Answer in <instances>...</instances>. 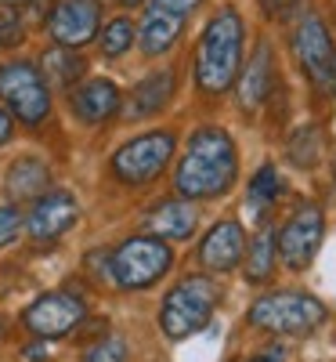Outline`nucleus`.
Here are the masks:
<instances>
[{
  "instance_id": "nucleus-32",
  "label": "nucleus",
  "mask_w": 336,
  "mask_h": 362,
  "mask_svg": "<svg viewBox=\"0 0 336 362\" xmlns=\"http://www.w3.org/2000/svg\"><path fill=\"white\" fill-rule=\"evenodd\" d=\"M264 4V11H271V15H279V11H286V8H293L296 0H260Z\"/></svg>"
},
{
  "instance_id": "nucleus-37",
  "label": "nucleus",
  "mask_w": 336,
  "mask_h": 362,
  "mask_svg": "<svg viewBox=\"0 0 336 362\" xmlns=\"http://www.w3.org/2000/svg\"><path fill=\"white\" fill-rule=\"evenodd\" d=\"M332 177H336V170H332ZM332 192H336V181H332Z\"/></svg>"
},
{
  "instance_id": "nucleus-25",
  "label": "nucleus",
  "mask_w": 336,
  "mask_h": 362,
  "mask_svg": "<svg viewBox=\"0 0 336 362\" xmlns=\"http://www.w3.org/2000/svg\"><path fill=\"white\" fill-rule=\"evenodd\" d=\"M127 341L124 337H116V334H105L102 341H95L87 348L83 362H127Z\"/></svg>"
},
{
  "instance_id": "nucleus-7",
  "label": "nucleus",
  "mask_w": 336,
  "mask_h": 362,
  "mask_svg": "<svg viewBox=\"0 0 336 362\" xmlns=\"http://www.w3.org/2000/svg\"><path fill=\"white\" fill-rule=\"evenodd\" d=\"M174 156V134L170 131H152L141 134L127 145L116 148L112 156V174L124 185H148L152 177H160Z\"/></svg>"
},
{
  "instance_id": "nucleus-34",
  "label": "nucleus",
  "mask_w": 336,
  "mask_h": 362,
  "mask_svg": "<svg viewBox=\"0 0 336 362\" xmlns=\"http://www.w3.org/2000/svg\"><path fill=\"white\" fill-rule=\"evenodd\" d=\"M4 334H8V319L0 315V341H4Z\"/></svg>"
},
{
  "instance_id": "nucleus-35",
  "label": "nucleus",
  "mask_w": 336,
  "mask_h": 362,
  "mask_svg": "<svg viewBox=\"0 0 336 362\" xmlns=\"http://www.w3.org/2000/svg\"><path fill=\"white\" fill-rule=\"evenodd\" d=\"M0 4H8V8H11V4H22V0H0Z\"/></svg>"
},
{
  "instance_id": "nucleus-5",
  "label": "nucleus",
  "mask_w": 336,
  "mask_h": 362,
  "mask_svg": "<svg viewBox=\"0 0 336 362\" xmlns=\"http://www.w3.org/2000/svg\"><path fill=\"white\" fill-rule=\"evenodd\" d=\"M174 264V254L163 239L156 235H134L124 239L112 257H109V276L116 279V286L124 290H145L152 283H160Z\"/></svg>"
},
{
  "instance_id": "nucleus-16",
  "label": "nucleus",
  "mask_w": 336,
  "mask_h": 362,
  "mask_svg": "<svg viewBox=\"0 0 336 362\" xmlns=\"http://www.w3.org/2000/svg\"><path fill=\"white\" fill-rule=\"evenodd\" d=\"M185 29V15H174V11H163V8H148L141 29H138V44L148 58H156L163 51H170Z\"/></svg>"
},
{
  "instance_id": "nucleus-33",
  "label": "nucleus",
  "mask_w": 336,
  "mask_h": 362,
  "mask_svg": "<svg viewBox=\"0 0 336 362\" xmlns=\"http://www.w3.org/2000/svg\"><path fill=\"white\" fill-rule=\"evenodd\" d=\"M33 18H44V0H33V11H29Z\"/></svg>"
},
{
  "instance_id": "nucleus-3",
  "label": "nucleus",
  "mask_w": 336,
  "mask_h": 362,
  "mask_svg": "<svg viewBox=\"0 0 336 362\" xmlns=\"http://www.w3.org/2000/svg\"><path fill=\"white\" fill-rule=\"evenodd\" d=\"M221 300V290L210 276H185L163 300L160 326L170 341H185L196 329H203Z\"/></svg>"
},
{
  "instance_id": "nucleus-28",
  "label": "nucleus",
  "mask_w": 336,
  "mask_h": 362,
  "mask_svg": "<svg viewBox=\"0 0 336 362\" xmlns=\"http://www.w3.org/2000/svg\"><path fill=\"white\" fill-rule=\"evenodd\" d=\"M203 0H152V8H163V11H174V15H188Z\"/></svg>"
},
{
  "instance_id": "nucleus-14",
  "label": "nucleus",
  "mask_w": 336,
  "mask_h": 362,
  "mask_svg": "<svg viewBox=\"0 0 336 362\" xmlns=\"http://www.w3.org/2000/svg\"><path fill=\"white\" fill-rule=\"evenodd\" d=\"M76 119H83V124H105L109 116L119 112V87L112 80H87L73 90V98H69Z\"/></svg>"
},
{
  "instance_id": "nucleus-12",
  "label": "nucleus",
  "mask_w": 336,
  "mask_h": 362,
  "mask_svg": "<svg viewBox=\"0 0 336 362\" xmlns=\"http://www.w3.org/2000/svg\"><path fill=\"white\" fill-rule=\"evenodd\" d=\"M80 218V203L69 196V192H44L40 199H33V210H29L25 218V228L29 235L37 239V243H51V239H58L62 232H69Z\"/></svg>"
},
{
  "instance_id": "nucleus-13",
  "label": "nucleus",
  "mask_w": 336,
  "mask_h": 362,
  "mask_svg": "<svg viewBox=\"0 0 336 362\" xmlns=\"http://www.w3.org/2000/svg\"><path fill=\"white\" fill-rule=\"evenodd\" d=\"M242 254H246V232H242L239 221H221V225H213L203 239V247H199V261L206 272H232Z\"/></svg>"
},
{
  "instance_id": "nucleus-23",
  "label": "nucleus",
  "mask_w": 336,
  "mask_h": 362,
  "mask_svg": "<svg viewBox=\"0 0 336 362\" xmlns=\"http://www.w3.org/2000/svg\"><path fill=\"white\" fill-rule=\"evenodd\" d=\"M279 192H282L279 170H275L271 163H264V167L253 174V181H250V196H246L250 214H253V218H264V210H268L275 199H279Z\"/></svg>"
},
{
  "instance_id": "nucleus-19",
  "label": "nucleus",
  "mask_w": 336,
  "mask_h": 362,
  "mask_svg": "<svg viewBox=\"0 0 336 362\" xmlns=\"http://www.w3.org/2000/svg\"><path fill=\"white\" fill-rule=\"evenodd\" d=\"M174 95V69H160L145 76L134 90H131V102H127V116L131 119H141V116H152L160 112Z\"/></svg>"
},
{
  "instance_id": "nucleus-2",
  "label": "nucleus",
  "mask_w": 336,
  "mask_h": 362,
  "mask_svg": "<svg viewBox=\"0 0 336 362\" xmlns=\"http://www.w3.org/2000/svg\"><path fill=\"white\" fill-rule=\"evenodd\" d=\"M242 69V18L224 8L213 15L199 37L196 51V80L206 95H224Z\"/></svg>"
},
{
  "instance_id": "nucleus-4",
  "label": "nucleus",
  "mask_w": 336,
  "mask_h": 362,
  "mask_svg": "<svg viewBox=\"0 0 336 362\" xmlns=\"http://www.w3.org/2000/svg\"><path fill=\"white\" fill-rule=\"evenodd\" d=\"M325 305L311 293L300 290H279V293H264L250 305V322L271 334H311L325 322Z\"/></svg>"
},
{
  "instance_id": "nucleus-22",
  "label": "nucleus",
  "mask_w": 336,
  "mask_h": 362,
  "mask_svg": "<svg viewBox=\"0 0 336 362\" xmlns=\"http://www.w3.org/2000/svg\"><path fill=\"white\" fill-rule=\"evenodd\" d=\"M275 239H279L275 228H260L257 239L250 243V254H242L246 257V279L250 283H264L271 276L275 261H279V243H275Z\"/></svg>"
},
{
  "instance_id": "nucleus-11",
  "label": "nucleus",
  "mask_w": 336,
  "mask_h": 362,
  "mask_svg": "<svg viewBox=\"0 0 336 362\" xmlns=\"http://www.w3.org/2000/svg\"><path fill=\"white\" fill-rule=\"evenodd\" d=\"M102 4L98 0H58L51 8L47 29L58 47H83L98 37Z\"/></svg>"
},
{
  "instance_id": "nucleus-36",
  "label": "nucleus",
  "mask_w": 336,
  "mask_h": 362,
  "mask_svg": "<svg viewBox=\"0 0 336 362\" xmlns=\"http://www.w3.org/2000/svg\"><path fill=\"white\" fill-rule=\"evenodd\" d=\"M124 4H131V8H134V4H141V0H124Z\"/></svg>"
},
{
  "instance_id": "nucleus-10",
  "label": "nucleus",
  "mask_w": 336,
  "mask_h": 362,
  "mask_svg": "<svg viewBox=\"0 0 336 362\" xmlns=\"http://www.w3.org/2000/svg\"><path fill=\"white\" fill-rule=\"evenodd\" d=\"M322 232H325V218L318 206H300L296 214L282 225L279 232V257L289 272H304L311 264V257L318 254V243H322Z\"/></svg>"
},
{
  "instance_id": "nucleus-27",
  "label": "nucleus",
  "mask_w": 336,
  "mask_h": 362,
  "mask_svg": "<svg viewBox=\"0 0 336 362\" xmlns=\"http://www.w3.org/2000/svg\"><path fill=\"white\" fill-rule=\"evenodd\" d=\"M22 22H18V15H15V8H0V44H18L22 40Z\"/></svg>"
},
{
  "instance_id": "nucleus-8",
  "label": "nucleus",
  "mask_w": 336,
  "mask_h": 362,
  "mask_svg": "<svg viewBox=\"0 0 336 362\" xmlns=\"http://www.w3.org/2000/svg\"><path fill=\"white\" fill-rule=\"evenodd\" d=\"M293 54L318 90L336 95V47H332V37L318 15L300 18L296 33H293Z\"/></svg>"
},
{
  "instance_id": "nucleus-9",
  "label": "nucleus",
  "mask_w": 336,
  "mask_h": 362,
  "mask_svg": "<svg viewBox=\"0 0 336 362\" xmlns=\"http://www.w3.org/2000/svg\"><path fill=\"white\" fill-rule=\"evenodd\" d=\"M83 315H87V308H83V300L76 293L54 290V293L37 297L33 305L22 312V322H25L29 334H37L40 341H51V337L73 334V329L83 322Z\"/></svg>"
},
{
  "instance_id": "nucleus-21",
  "label": "nucleus",
  "mask_w": 336,
  "mask_h": 362,
  "mask_svg": "<svg viewBox=\"0 0 336 362\" xmlns=\"http://www.w3.org/2000/svg\"><path fill=\"white\" fill-rule=\"evenodd\" d=\"M322 153H325V138H322V127H318V124H304V127L289 138V145H286L289 163L300 167V170L318 167V163H322Z\"/></svg>"
},
{
  "instance_id": "nucleus-26",
  "label": "nucleus",
  "mask_w": 336,
  "mask_h": 362,
  "mask_svg": "<svg viewBox=\"0 0 336 362\" xmlns=\"http://www.w3.org/2000/svg\"><path fill=\"white\" fill-rule=\"evenodd\" d=\"M22 210L15 206V203H8V206H0V247H8L11 239L18 235V228H22Z\"/></svg>"
},
{
  "instance_id": "nucleus-15",
  "label": "nucleus",
  "mask_w": 336,
  "mask_h": 362,
  "mask_svg": "<svg viewBox=\"0 0 336 362\" xmlns=\"http://www.w3.org/2000/svg\"><path fill=\"white\" fill-rule=\"evenodd\" d=\"M239 105L242 109H260L264 105V98L271 95V83H275V66H271V47L260 40L257 44V51H253V58H250V66L242 69L239 76Z\"/></svg>"
},
{
  "instance_id": "nucleus-31",
  "label": "nucleus",
  "mask_w": 336,
  "mask_h": 362,
  "mask_svg": "<svg viewBox=\"0 0 336 362\" xmlns=\"http://www.w3.org/2000/svg\"><path fill=\"white\" fill-rule=\"evenodd\" d=\"M25 358H29V362H44V358H47V344H44V341H40V344H29V348H25Z\"/></svg>"
},
{
  "instance_id": "nucleus-17",
  "label": "nucleus",
  "mask_w": 336,
  "mask_h": 362,
  "mask_svg": "<svg viewBox=\"0 0 336 362\" xmlns=\"http://www.w3.org/2000/svg\"><path fill=\"white\" fill-rule=\"evenodd\" d=\"M4 189H8V196H11L15 203L40 199V196L51 189V170H47V163L37 160V156H22V160L11 163Z\"/></svg>"
},
{
  "instance_id": "nucleus-24",
  "label": "nucleus",
  "mask_w": 336,
  "mask_h": 362,
  "mask_svg": "<svg viewBox=\"0 0 336 362\" xmlns=\"http://www.w3.org/2000/svg\"><path fill=\"white\" fill-rule=\"evenodd\" d=\"M131 44H134V25L127 18H112L105 25V33H102V54L116 58V54H124Z\"/></svg>"
},
{
  "instance_id": "nucleus-18",
  "label": "nucleus",
  "mask_w": 336,
  "mask_h": 362,
  "mask_svg": "<svg viewBox=\"0 0 336 362\" xmlns=\"http://www.w3.org/2000/svg\"><path fill=\"white\" fill-rule=\"evenodd\" d=\"M196 221L199 214L192 199H167L148 214V228L156 232V239H192Z\"/></svg>"
},
{
  "instance_id": "nucleus-1",
  "label": "nucleus",
  "mask_w": 336,
  "mask_h": 362,
  "mask_svg": "<svg viewBox=\"0 0 336 362\" xmlns=\"http://www.w3.org/2000/svg\"><path fill=\"white\" fill-rule=\"evenodd\" d=\"M235 170H239V153L232 134L221 127H203L188 138V148L174 174V185L185 199H213L228 192Z\"/></svg>"
},
{
  "instance_id": "nucleus-6",
  "label": "nucleus",
  "mask_w": 336,
  "mask_h": 362,
  "mask_svg": "<svg viewBox=\"0 0 336 362\" xmlns=\"http://www.w3.org/2000/svg\"><path fill=\"white\" fill-rule=\"evenodd\" d=\"M0 102L8 105V112L25 127H37L51 112V90L47 80L40 76V69L33 62H15L0 66Z\"/></svg>"
},
{
  "instance_id": "nucleus-30",
  "label": "nucleus",
  "mask_w": 336,
  "mask_h": 362,
  "mask_svg": "<svg viewBox=\"0 0 336 362\" xmlns=\"http://www.w3.org/2000/svg\"><path fill=\"white\" fill-rule=\"evenodd\" d=\"M11 131H15V124H11V112H8V109H0V145H4V141L11 138Z\"/></svg>"
},
{
  "instance_id": "nucleus-20",
  "label": "nucleus",
  "mask_w": 336,
  "mask_h": 362,
  "mask_svg": "<svg viewBox=\"0 0 336 362\" xmlns=\"http://www.w3.org/2000/svg\"><path fill=\"white\" fill-rule=\"evenodd\" d=\"M83 69H87V62L73 51V47H51V51H44V80H51L54 87H73L80 76H83Z\"/></svg>"
},
{
  "instance_id": "nucleus-29",
  "label": "nucleus",
  "mask_w": 336,
  "mask_h": 362,
  "mask_svg": "<svg viewBox=\"0 0 336 362\" xmlns=\"http://www.w3.org/2000/svg\"><path fill=\"white\" fill-rule=\"evenodd\" d=\"M286 358V348L282 344H271V348H264L257 358H250V362H282Z\"/></svg>"
}]
</instances>
